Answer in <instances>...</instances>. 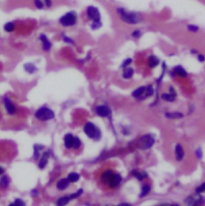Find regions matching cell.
<instances>
[{
	"mask_svg": "<svg viewBox=\"0 0 205 206\" xmlns=\"http://www.w3.org/2000/svg\"><path fill=\"white\" fill-rule=\"evenodd\" d=\"M15 26L11 22L7 23L4 25V30L6 32H13L15 30Z\"/></svg>",
	"mask_w": 205,
	"mask_h": 206,
	"instance_id": "cell-26",
	"label": "cell"
},
{
	"mask_svg": "<svg viewBox=\"0 0 205 206\" xmlns=\"http://www.w3.org/2000/svg\"><path fill=\"white\" fill-rule=\"evenodd\" d=\"M82 192H83V190L79 189L77 192H76L75 193L71 194V195L69 196L70 198H71V200H72V199H76V198L79 197H80V196H81V195L82 194Z\"/></svg>",
	"mask_w": 205,
	"mask_h": 206,
	"instance_id": "cell-34",
	"label": "cell"
},
{
	"mask_svg": "<svg viewBox=\"0 0 205 206\" xmlns=\"http://www.w3.org/2000/svg\"><path fill=\"white\" fill-rule=\"evenodd\" d=\"M196 155L199 159H202V157H203V152H202V150H201L200 148L197 149Z\"/></svg>",
	"mask_w": 205,
	"mask_h": 206,
	"instance_id": "cell-40",
	"label": "cell"
},
{
	"mask_svg": "<svg viewBox=\"0 0 205 206\" xmlns=\"http://www.w3.org/2000/svg\"><path fill=\"white\" fill-rule=\"evenodd\" d=\"M134 69L130 67H126L124 69V72H123V77L125 79H130L133 77L134 75Z\"/></svg>",
	"mask_w": 205,
	"mask_h": 206,
	"instance_id": "cell-18",
	"label": "cell"
},
{
	"mask_svg": "<svg viewBox=\"0 0 205 206\" xmlns=\"http://www.w3.org/2000/svg\"><path fill=\"white\" fill-rule=\"evenodd\" d=\"M170 206H179V205H171Z\"/></svg>",
	"mask_w": 205,
	"mask_h": 206,
	"instance_id": "cell-48",
	"label": "cell"
},
{
	"mask_svg": "<svg viewBox=\"0 0 205 206\" xmlns=\"http://www.w3.org/2000/svg\"><path fill=\"white\" fill-rule=\"evenodd\" d=\"M198 61H200V62H204L205 61V57L204 55H202V54H200L198 56Z\"/></svg>",
	"mask_w": 205,
	"mask_h": 206,
	"instance_id": "cell-42",
	"label": "cell"
},
{
	"mask_svg": "<svg viewBox=\"0 0 205 206\" xmlns=\"http://www.w3.org/2000/svg\"><path fill=\"white\" fill-rule=\"evenodd\" d=\"M205 192V182L203 183L200 186H199L196 188L197 193H201V192Z\"/></svg>",
	"mask_w": 205,
	"mask_h": 206,
	"instance_id": "cell-36",
	"label": "cell"
},
{
	"mask_svg": "<svg viewBox=\"0 0 205 206\" xmlns=\"http://www.w3.org/2000/svg\"><path fill=\"white\" fill-rule=\"evenodd\" d=\"M175 155H176V159L178 161H181L184 156V151L180 144H177L175 147Z\"/></svg>",
	"mask_w": 205,
	"mask_h": 206,
	"instance_id": "cell-15",
	"label": "cell"
},
{
	"mask_svg": "<svg viewBox=\"0 0 205 206\" xmlns=\"http://www.w3.org/2000/svg\"><path fill=\"white\" fill-rule=\"evenodd\" d=\"M161 97L165 101H170V102L175 101V96H173L171 93H163V94H162Z\"/></svg>",
	"mask_w": 205,
	"mask_h": 206,
	"instance_id": "cell-27",
	"label": "cell"
},
{
	"mask_svg": "<svg viewBox=\"0 0 205 206\" xmlns=\"http://www.w3.org/2000/svg\"><path fill=\"white\" fill-rule=\"evenodd\" d=\"M183 114L179 112H175V113H166V117L169 118H183Z\"/></svg>",
	"mask_w": 205,
	"mask_h": 206,
	"instance_id": "cell-28",
	"label": "cell"
},
{
	"mask_svg": "<svg viewBox=\"0 0 205 206\" xmlns=\"http://www.w3.org/2000/svg\"><path fill=\"white\" fill-rule=\"evenodd\" d=\"M96 112L101 117H110V109L107 105H98Z\"/></svg>",
	"mask_w": 205,
	"mask_h": 206,
	"instance_id": "cell-9",
	"label": "cell"
},
{
	"mask_svg": "<svg viewBox=\"0 0 205 206\" xmlns=\"http://www.w3.org/2000/svg\"><path fill=\"white\" fill-rule=\"evenodd\" d=\"M34 4L36 7L37 9H40V10L44 9V4L43 3L41 0H34Z\"/></svg>",
	"mask_w": 205,
	"mask_h": 206,
	"instance_id": "cell-33",
	"label": "cell"
},
{
	"mask_svg": "<svg viewBox=\"0 0 205 206\" xmlns=\"http://www.w3.org/2000/svg\"><path fill=\"white\" fill-rule=\"evenodd\" d=\"M155 143V138L151 134H145L140 138L138 142V145L140 149L147 150L150 149Z\"/></svg>",
	"mask_w": 205,
	"mask_h": 206,
	"instance_id": "cell-6",
	"label": "cell"
},
{
	"mask_svg": "<svg viewBox=\"0 0 205 206\" xmlns=\"http://www.w3.org/2000/svg\"><path fill=\"white\" fill-rule=\"evenodd\" d=\"M24 69L28 73H34L37 71V68L36 65L32 63H27L24 65Z\"/></svg>",
	"mask_w": 205,
	"mask_h": 206,
	"instance_id": "cell-19",
	"label": "cell"
},
{
	"mask_svg": "<svg viewBox=\"0 0 205 206\" xmlns=\"http://www.w3.org/2000/svg\"><path fill=\"white\" fill-rule=\"evenodd\" d=\"M117 206H130L129 204H126V203H122V204H120L118 205Z\"/></svg>",
	"mask_w": 205,
	"mask_h": 206,
	"instance_id": "cell-44",
	"label": "cell"
},
{
	"mask_svg": "<svg viewBox=\"0 0 205 206\" xmlns=\"http://www.w3.org/2000/svg\"><path fill=\"white\" fill-rule=\"evenodd\" d=\"M173 72L175 73L176 75L179 76L181 77H186L188 76V73L187 71L185 70L181 65H177L175 66L174 69H173Z\"/></svg>",
	"mask_w": 205,
	"mask_h": 206,
	"instance_id": "cell-14",
	"label": "cell"
},
{
	"mask_svg": "<svg viewBox=\"0 0 205 206\" xmlns=\"http://www.w3.org/2000/svg\"><path fill=\"white\" fill-rule=\"evenodd\" d=\"M117 11L118 14L121 20L126 23L128 24H137L142 20V16L138 13L129 12L122 7H119L117 9Z\"/></svg>",
	"mask_w": 205,
	"mask_h": 206,
	"instance_id": "cell-1",
	"label": "cell"
},
{
	"mask_svg": "<svg viewBox=\"0 0 205 206\" xmlns=\"http://www.w3.org/2000/svg\"><path fill=\"white\" fill-rule=\"evenodd\" d=\"M15 204L16 205V206H25L24 201L21 199H16L15 201Z\"/></svg>",
	"mask_w": 205,
	"mask_h": 206,
	"instance_id": "cell-39",
	"label": "cell"
},
{
	"mask_svg": "<svg viewBox=\"0 0 205 206\" xmlns=\"http://www.w3.org/2000/svg\"><path fill=\"white\" fill-rule=\"evenodd\" d=\"M131 62H132L131 58H127V59H126L125 61H123V63L122 64V67L125 69V68H126V67H127L128 65H130V64H131Z\"/></svg>",
	"mask_w": 205,
	"mask_h": 206,
	"instance_id": "cell-35",
	"label": "cell"
},
{
	"mask_svg": "<svg viewBox=\"0 0 205 206\" xmlns=\"http://www.w3.org/2000/svg\"><path fill=\"white\" fill-rule=\"evenodd\" d=\"M4 104L5 108L7 109V111L8 112V113H10V114H14V113H15V107L12 103L10 101L8 98H5Z\"/></svg>",
	"mask_w": 205,
	"mask_h": 206,
	"instance_id": "cell-12",
	"label": "cell"
},
{
	"mask_svg": "<svg viewBox=\"0 0 205 206\" xmlns=\"http://www.w3.org/2000/svg\"><path fill=\"white\" fill-rule=\"evenodd\" d=\"M101 181L110 188H115L122 181V177L119 174L114 173L110 170L105 172L101 176Z\"/></svg>",
	"mask_w": 205,
	"mask_h": 206,
	"instance_id": "cell-2",
	"label": "cell"
},
{
	"mask_svg": "<svg viewBox=\"0 0 205 206\" xmlns=\"http://www.w3.org/2000/svg\"><path fill=\"white\" fill-rule=\"evenodd\" d=\"M9 183H10V180H9L8 176H3L0 180V186L2 187V188H7L9 186Z\"/></svg>",
	"mask_w": 205,
	"mask_h": 206,
	"instance_id": "cell-24",
	"label": "cell"
},
{
	"mask_svg": "<svg viewBox=\"0 0 205 206\" xmlns=\"http://www.w3.org/2000/svg\"><path fill=\"white\" fill-rule=\"evenodd\" d=\"M141 36H142V32L139 30H134L132 32V36L134 37V38H140Z\"/></svg>",
	"mask_w": 205,
	"mask_h": 206,
	"instance_id": "cell-37",
	"label": "cell"
},
{
	"mask_svg": "<svg viewBox=\"0 0 205 206\" xmlns=\"http://www.w3.org/2000/svg\"><path fill=\"white\" fill-rule=\"evenodd\" d=\"M64 140H65V145L67 148H71L73 147V140L74 137L72 134H67L65 138H64Z\"/></svg>",
	"mask_w": 205,
	"mask_h": 206,
	"instance_id": "cell-13",
	"label": "cell"
},
{
	"mask_svg": "<svg viewBox=\"0 0 205 206\" xmlns=\"http://www.w3.org/2000/svg\"><path fill=\"white\" fill-rule=\"evenodd\" d=\"M3 172V169L2 168H0V174H2Z\"/></svg>",
	"mask_w": 205,
	"mask_h": 206,
	"instance_id": "cell-45",
	"label": "cell"
},
{
	"mask_svg": "<svg viewBox=\"0 0 205 206\" xmlns=\"http://www.w3.org/2000/svg\"><path fill=\"white\" fill-rule=\"evenodd\" d=\"M70 182L68 180V179H61L60 181L58 182L56 184V188L60 191L65 190L68 188V186L69 185Z\"/></svg>",
	"mask_w": 205,
	"mask_h": 206,
	"instance_id": "cell-16",
	"label": "cell"
},
{
	"mask_svg": "<svg viewBox=\"0 0 205 206\" xmlns=\"http://www.w3.org/2000/svg\"><path fill=\"white\" fill-rule=\"evenodd\" d=\"M8 206H16V205H15V203H14V204H13V203H12V204H11V205H9Z\"/></svg>",
	"mask_w": 205,
	"mask_h": 206,
	"instance_id": "cell-47",
	"label": "cell"
},
{
	"mask_svg": "<svg viewBox=\"0 0 205 206\" xmlns=\"http://www.w3.org/2000/svg\"><path fill=\"white\" fill-rule=\"evenodd\" d=\"M48 158H49V153H48V152L44 153L43 156L41 158L40 161L39 163V168H40V169H43V168H45L47 163H48Z\"/></svg>",
	"mask_w": 205,
	"mask_h": 206,
	"instance_id": "cell-17",
	"label": "cell"
},
{
	"mask_svg": "<svg viewBox=\"0 0 205 206\" xmlns=\"http://www.w3.org/2000/svg\"><path fill=\"white\" fill-rule=\"evenodd\" d=\"M101 26H102V24H101V20L93 21V23H92V24H91V28L93 29V30H97V29L100 28Z\"/></svg>",
	"mask_w": 205,
	"mask_h": 206,
	"instance_id": "cell-29",
	"label": "cell"
},
{
	"mask_svg": "<svg viewBox=\"0 0 205 206\" xmlns=\"http://www.w3.org/2000/svg\"><path fill=\"white\" fill-rule=\"evenodd\" d=\"M199 27L196 25L194 24H188V30L192 32H197L199 31Z\"/></svg>",
	"mask_w": 205,
	"mask_h": 206,
	"instance_id": "cell-32",
	"label": "cell"
},
{
	"mask_svg": "<svg viewBox=\"0 0 205 206\" xmlns=\"http://www.w3.org/2000/svg\"><path fill=\"white\" fill-rule=\"evenodd\" d=\"M204 203V200L201 196H192L186 200V205L188 206H202Z\"/></svg>",
	"mask_w": 205,
	"mask_h": 206,
	"instance_id": "cell-8",
	"label": "cell"
},
{
	"mask_svg": "<svg viewBox=\"0 0 205 206\" xmlns=\"http://www.w3.org/2000/svg\"><path fill=\"white\" fill-rule=\"evenodd\" d=\"M145 90H146V87L141 86L139 88L135 89V90L132 93V96L134 97H139L140 96H142V95L145 93Z\"/></svg>",
	"mask_w": 205,
	"mask_h": 206,
	"instance_id": "cell-23",
	"label": "cell"
},
{
	"mask_svg": "<svg viewBox=\"0 0 205 206\" xmlns=\"http://www.w3.org/2000/svg\"><path fill=\"white\" fill-rule=\"evenodd\" d=\"M159 59L156 56L151 55V56L148 57V66L151 69L157 67L158 65H159Z\"/></svg>",
	"mask_w": 205,
	"mask_h": 206,
	"instance_id": "cell-11",
	"label": "cell"
},
{
	"mask_svg": "<svg viewBox=\"0 0 205 206\" xmlns=\"http://www.w3.org/2000/svg\"><path fill=\"white\" fill-rule=\"evenodd\" d=\"M40 40L42 42V47H43V50L45 51V52H48L49 51L51 48H52V43L48 41V37L46 36L44 34H41L40 36Z\"/></svg>",
	"mask_w": 205,
	"mask_h": 206,
	"instance_id": "cell-10",
	"label": "cell"
},
{
	"mask_svg": "<svg viewBox=\"0 0 205 206\" xmlns=\"http://www.w3.org/2000/svg\"><path fill=\"white\" fill-rule=\"evenodd\" d=\"M170 93H171V94H172L173 96H175V97L176 93H175V90L174 89V88H173V87H171V88H170Z\"/></svg>",
	"mask_w": 205,
	"mask_h": 206,
	"instance_id": "cell-43",
	"label": "cell"
},
{
	"mask_svg": "<svg viewBox=\"0 0 205 206\" xmlns=\"http://www.w3.org/2000/svg\"><path fill=\"white\" fill-rule=\"evenodd\" d=\"M63 41H65V43H68V44H72V45H74V41L70 38V37H68L65 36H63Z\"/></svg>",
	"mask_w": 205,
	"mask_h": 206,
	"instance_id": "cell-38",
	"label": "cell"
},
{
	"mask_svg": "<svg viewBox=\"0 0 205 206\" xmlns=\"http://www.w3.org/2000/svg\"><path fill=\"white\" fill-rule=\"evenodd\" d=\"M132 175L134 176H135L138 180H142L144 178H146L147 176V175L146 172H138V171H135V170H134L133 172H132Z\"/></svg>",
	"mask_w": 205,
	"mask_h": 206,
	"instance_id": "cell-20",
	"label": "cell"
},
{
	"mask_svg": "<svg viewBox=\"0 0 205 206\" xmlns=\"http://www.w3.org/2000/svg\"><path fill=\"white\" fill-rule=\"evenodd\" d=\"M81 145V142L80 140V138L77 137H75L74 138V140H73V147L74 149H79L80 148V147Z\"/></svg>",
	"mask_w": 205,
	"mask_h": 206,
	"instance_id": "cell-30",
	"label": "cell"
},
{
	"mask_svg": "<svg viewBox=\"0 0 205 206\" xmlns=\"http://www.w3.org/2000/svg\"><path fill=\"white\" fill-rule=\"evenodd\" d=\"M84 131L88 137L93 139H99L101 138V131L92 122H87L84 126Z\"/></svg>",
	"mask_w": 205,
	"mask_h": 206,
	"instance_id": "cell-4",
	"label": "cell"
},
{
	"mask_svg": "<svg viewBox=\"0 0 205 206\" xmlns=\"http://www.w3.org/2000/svg\"><path fill=\"white\" fill-rule=\"evenodd\" d=\"M60 24L64 27H72L77 22V15L75 11H69L60 19Z\"/></svg>",
	"mask_w": 205,
	"mask_h": 206,
	"instance_id": "cell-3",
	"label": "cell"
},
{
	"mask_svg": "<svg viewBox=\"0 0 205 206\" xmlns=\"http://www.w3.org/2000/svg\"><path fill=\"white\" fill-rule=\"evenodd\" d=\"M151 191V187L149 185H144L142 188V192L139 195V197H144L145 196H147Z\"/></svg>",
	"mask_w": 205,
	"mask_h": 206,
	"instance_id": "cell-25",
	"label": "cell"
},
{
	"mask_svg": "<svg viewBox=\"0 0 205 206\" xmlns=\"http://www.w3.org/2000/svg\"><path fill=\"white\" fill-rule=\"evenodd\" d=\"M71 200V198L70 197H60L59 200H58L57 201H56V205L57 206H65L66 205L69 201Z\"/></svg>",
	"mask_w": 205,
	"mask_h": 206,
	"instance_id": "cell-21",
	"label": "cell"
},
{
	"mask_svg": "<svg viewBox=\"0 0 205 206\" xmlns=\"http://www.w3.org/2000/svg\"><path fill=\"white\" fill-rule=\"evenodd\" d=\"M55 117L54 112L52 109L42 107L40 109H38L36 113V118L40 121H48L52 119Z\"/></svg>",
	"mask_w": 205,
	"mask_h": 206,
	"instance_id": "cell-5",
	"label": "cell"
},
{
	"mask_svg": "<svg viewBox=\"0 0 205 206\" xmlns=\"http://www.w3.org/2000/svg\"><path fill=\"white\" fill-rule=\"evenodd\" d=\"M44 4L47 7H51L52 4V0H44Z\"/></svg>",
	"mask_w": 205,
	"mask_h": 206,
	"instance_id": "cell-41",
	"label": "cell"
},
{
	"mask_svg": "<svg viewBox=\"0 0 205 206\" xmlns=\"http://www.w3.org/2000/svg\"><path fill=\"white\" fill-rule=\"evenodd\" d=\"M68 180L70 182V183H75L77 182V180H79L80 179V175L77 172H71V173L68 176Z\"/></svg>",
	"mask_w": 205,
	"mask_h": 206,
	"instance_id": "cell-22",
	"label": "cell"
},
{
	"mask_svg": "<svg viewBox=\"0 0 205 206\" xmlns=\"http://www.w3.org/2000/svg\"><path fill=\"white\" fill-rule=\"evenodd\" d=\"M196 53H197V52L196 51V50H192V53H194V54H196Z\"/></svg>",
	"mask_w": 205,
	"mask_h": 206,
	"instance_id": "cell-46",
	"label": "cell"
},
{
	"mask_svg": "<svg viewBox=\"0 0 205 206\" xmlns=\"http://www.w3.org/2000/svg\"><path fill=\"white\" fill-rule=\"evenodd\" d=\"M146 97H150V96H152L153 93H154V89L152 87V85H149L146 88Z\"/></svg>",
	"mask_w": 205,
	"mask_h": 206,
	"instance_id": "cell-31",
	"label": "cell"
},
{
	"mask_svg": "<svg viewBox=\"0 0 205 206\" xmlns=\"http://www.w3.org/2000/svg\"><path fill=\"white\" fill-rule=\"evenodd\" d=\"M87 16L88 18L93 21H99L101 20V13L99 11L98 8L93 6L88 7L86 10Z\"/></svg>",
	"mask_w": 205,
	"mask_h": 206,
	"instance_id": "cell-7",
	"label": "cell"
}]
</instances>
